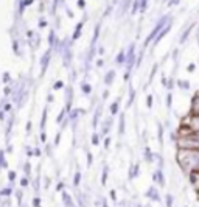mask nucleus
<instances>
[{
    "label": "nucleus",
    "mask_w": 199,
    "mask_h": 207,
    "mask_svg": "<svg viewBox=\"0 0 199 207\" xmlns=\"http://www.w3.org/2000/svg\"><path fill=\"white\" fill-rule=\"evenodd\" d=\"M145 196H146V198H148L149 201H152V203H162V196H160L159 187H157L156 184L149 185V188L146 190Z\"/></svg>",
    "instance_id": "1"
},
{
    "label": "nucleus",
    "mask_w": 199,
    "mask_h": 207,
    "mask_svg": "<svg viewBox=\"0 0 199 207\" xmlns=\"http://www.w3.org/2000/svg\"><path fill=\"white\" fill-rule=\"evenodd\" d=\"M152 182L157 185V187H165L167 185V181H165V174H163V170H160V168H157L156 171L152 173Z\"/></svg>",
    "instance_id": "2"
},
{
    "label": "nucleus",
    "mask_w": 199,
    "mask_h": 207,
    "mask_svg": "<svg viewBox=\"0 0 199 207\" xmlns=\"http://www.w3.org/2000/svg\"><path fill=\"white\" fill-rule=\"evenodd\" d=\"M139 176H140V163L137 162V163H134V165L131 167V170H129V181H132V179H135Z\"/></svg>",
    "instance_id": "3"
},
{
    "label": "nucleus",
    "mask_w": 199,
    "mask_h": 207,
    "mask_svg": "<svg viewBox=\"0 0 199 207\" xmlns=\"http://www.w3.org/2000/svg\"><path fill=\"white\" fill-rule=\"evenodd\" d=\"M50 56H52V50H47V52H45V54H44V56H42V59H41V65H42V75L45 73V70H47V67H48Z\"/></svg>",
    "instance_id": "4"
},
{
    "label": "nucleus",
    "mask_w": 199,
    "mask_h": 207,
    "mask_svg": "<svg viewBox=\"0 0 199 207\" xmlns=\"http://www.w3.org/2000/svg\"><path fill=\"white\" fill-rule=\"evenodd\" d=\"M157 156H154V153L151 151V148L149 146H145V160L148 163H154V160H156Z\"/></svg>",
    "instance_id": "5"
},
{
    "label": "nucleus",
    "mask_w": 199,
    "mask_h": 207,
    "mask_svg": "<svg viewBox=\"0 0 199 207\" xmlns=\"http://www.w3.org/2000/svg\"><path fill=\"white\" fill-rule=\"evenodd\" d=\"M72 185H73L75 188H78L79 185H81V171H79V170H76V171H75L73 179H72Z\"/></svg>",
    "instance_id": "6"
},
{
    "label": "nucleus",
    "mask_w": 199,
    "mask_h": 207,
    "mask_svg": "<svg viewBox=\"0 0 199 207\" xmlns=\"http://www.w3.org/2000/svg\"><path fill=\"white\" fill-rule=\"evenodd\" d=\"M114 78H115V70H109V72L106 73V76H104V83H106V86L112 84Z\"/></svg>",
    "instance_id": "7"
},
{
    "label": "nucleus",
    "mask_w": 199,
    "mask_h": 207,
    "mask_svg": "<svg viewBox=\"0 0 199 207\" xmlns=\"http://www.w3.org/2000/svg\"><path fill=\"white\" fill-rule=\"evenodd\" d=\"M107 176H109V167L104 165V168L101 170V185L107 184Z\"/></svg>",
    "instance_id": "8"
},
{
    "label": "nucleus",
    "mask_w": 199,
    "mask_h": 207,
    "mask_svg": "<svg viewBox=\"0 0 199 207\" xmlns=\"http://www.w3.org/2000/svg\"><path fill=\"white\" fill-rule=\"evenodd\" d=\"M14 196H16V199H17V204L22 207L24 204H22V201H24V188H17L14 192Z\"/></svg>",
    "instance_id": "9"
},
{
    "label": "nucleus",
    "mask_w": 199,
    "mask_h": 207,
    "mask_svg": "<svg viewBox=\"0 0 199 207\" xmlns=\"http://www.w3.org/2000/svg\"><path fill=\"white\" fill-rule=\"evenodd\" d=\"M31 163H30V160H25V163H24V176H26V178H31Z\"/></svg>",
    "instance_id": "10"
},
{
    "label": "nucleus",
    "mask_w": 199,
    "mask_h": 207,
    "mask_svg": "<svg viewBox=\"0 0 199 207\" xmlns=\"http://www.w3.org/2000/svg\"><path fill=\"white\" fill-rule=\"evenodd\" d=\"M13 193H14V188L13 187H5V188H2V192H0L2 198H9Z\"/></svg>",
    "instance_id": "11"
},
{
    "label": "nucleus",
    "mask_w": 199,
    "mask_h": 207,
    "mask_svg": "<svg viewBox=\"0 0 199 207\" xmlns=\"http://www.w3.org/2000/svg\"><path fill=\"white\" fill-rule=\"evenodd\" d=\"M30 178H26V176H24V178H20V181H19V185H20V188H26V187H30Z\"/></svg>",
    "instance_id": "12"
},
{
    "label": "nucleus",
    "mask_w": 199,
    "mask_h": 207,
    "mask_svg": "<svg viewBox=\"0 0 199 207\" xmlns=\"http://www.w3.org/2000/svg\"><path fill=\"white\" fill-rule=\"evenodd\" d=\"M16 179H17V173H16V170H8V181L11 184H14Z\"/></svg>",
    "instance_id": "13"
},
{
    "label": "nucleus",
    "mask_w": 199,
    "mask_h": 207,
    "mask_svg": "<svg viewBox=\"0 0 199 207\" xmlns=\"http://www.w3.org/2000/svg\"><path fill=\"white\" fill-rule=\"evenodd\" d=\"M165 203H167V207H173V203H174V196L171 193H167L165 195Z\"/></svg>",
    "instance_id": "14"
},
{
    "label": "nucleus",
    "mask_w": 199,
    "mask_h": 207,
    "mask_svg": "<svg viewBox=\"0 0 199 207\" xmlns=\"http://www.w3.org/2000/svg\"><path fill=\"white\" fill-rule=\"evenodd\" d=\"M125 133V114H121L120 115V128H118V134L123 135Z\"/></svg>",
    "instance_id": "15"
},
{
    "label": "nucleus",
    "mask_w": 199,
    "mask_h": 207,
    "mask_svg": "<svg viewBox=\"0 0 199 207\" xmlns=\"http://www.w3.org/2000/svg\"><path fill=\"white\" fill-rule=\"evenodd\" d=\"M168 30H170V25H167V27H165V28H163L162 31H160V33H159V36L156 37V44H157V42H159L160 39H162V37H163L165 34H167V33H168Z\"/></svg>",
    "instance_id": "16"
},
{
    "label": "nucleus",
    "mask_w": 199,
    "mask_h": 207,
    "mask_svg": "<svg viewBox=\"0 0 199 207\" xmlns=\"http://www.w3.org/2000/svg\"><path fill=\"white\" fill-rule=\"evenodd\" d=\"M157 128H159V137H157V139H159L160 146H162V145H163V126H162V125H159Z\"/></svg>",
    "instance_id": "17"
},
{
    "label": "nucleus",
    "mask_w": 199,
    "mask_h": 207,
    "mask_svg": "<svg viewBox=\"0 0 199 207\" xmlns=\"http://www.w3.org/2000/svg\"><path fill=\"white\" fill-rule=\"evenodd\" d=\"M118 103L120 101L117 100V101H114L112 105H110V114H112V115H115V114L118 112Z\"/></svg>",
    "instance_id": "18"
},
{
    "label": "nucleus",
    "mask_w": 199,
    "mask_h": 207,
    "mask_svg": "<svg viewBox=\"0 0 199 207\" xmlns=\"http://www.w3.org/2000/svg\"><path fill=\"white\" fill-rule=\"evenodd\" d=\"M31 204H33V207H42V204H41V196H34L33 198V201H31Z\"/></svg>",
    "instance_id": "19"
},
{
    "label": "nucleus",
    "mask_w": 199,
    "mask_h": 207,
    "mask_svg": "<svg viewBox=\"0 0 199 207\" xmlns=\"http://www.w3.org/2000/svg\"><path fill=\"white\" fill-rule=\"evenodd\" d=\"M81 28H82V24H78L76 25V30L73 33V39H78V37L81 36Z\"/></svg>",
    "instance_id": "20"
},
{
    "label": "nucleus",
    "mask_w": 199,
    "mask_h": 207,
    "mask_svg": "<svg viewBox=\"0 0 199 207\" xmlns=\"http://www.w3.org/2000/svg\"><path fill=\"white\" fill-rule=\"evenodd\" d=\"M100 139H101V135H98V133H93V135H92V143L95 145V146H98L100 145Z\"/></svg>",
    "instance_id": "21"
},
{
    "label": "nucleus",
    "mask_w": 199,
    "mask_h": 207,
    "mask_svg": "<svg viewBox=\"0 0 199 207\" xmlns=\"http://www.w3.org/2000/svg\"><path fill=\"white\" fill-rule=\"evenodd\" d=\"M81 89H82V92H84L86 95H90V92H92V87H90V84H82L81 86Z\"/></svg>",
    "instance_id": "22"
},
{
    "label": "nucleus",
    "mask_w": 199,
    "mask_h": 207,
    "mask_svg": "<svg viewBox=\"0 0 199 207\" xmlns=\"http://www.w3.org/2000/svg\"><path fill=\"white\" fill-rule=\"evenodd\" d=\"M178 86L180 87V89H187V90L190 89V83H188V81H178Z\"/></svg>",
    "instance_id": "23"
},
{
    "label": "nucleus",
    "mask_w": 199,
    "mask_h": 207,
    "mask_svg": "<svg viewBox=\"0 0 199 207\" xmlns=\"http://www.w3.org/2000/svg\"><path fill=\"white\" fill-rule=\"evenodd\" d=\"M64 188H65V182H64V181H59V182L56 184V192L62 193V192H64Z\"/></svg>",
    "instance_id": "24"
},
{
    "label": "nucleus",
    "mask_w": 199,
    "mask_h": 207,
    "mask_svg": "<svg viewBox=\"0 0 199 207\" xmlns=\"http://www.w3.org/2000/svg\"><path fill=\"white\" fill-rule=\"evenodd\" d=\"M86 156H87V167H92V163H93L92 153H90V151H86Z\"/></svg>",
    "instance_id": "25"
},
{
    "label": "nucleus",
    "mask_w": 199,
    "mask_h": 207,
    "mask_svg": "<svg viewBox=\"0 0 199 207\" xmlns=\"http://www.w3.org/2000/svg\"><path fill=\"white\" fill-rule=\"evenodd\" d=\"M109 198L112 199L115 204L118 203V199H117V193H115V190H109Z\"/></svg>",
    "instance_id": "26"
},
{
    "label": "nucleus",
    "mask_w": 199,
    "mask_h": 207,
    "mask_svg": "<svg viewBox=\"0 0 199 207\" xmlns=\"http://www.w3.org/2000/svg\"><path fill=\"white\" fill-rule=\"evenodd\" d=\"M50 185H52V179H50L48 176H45V178H44V188L48 190V188H50Z\"/></svg>",
    "instance_id": "27"
},
{
    "label": "nucleus",
    "mask_w": 199,
    "mask_h": 207,
    "mask_svg": "<svg viewBox=\"0 0 199 207\" xmlns=\"http://www.w3.org/2000/svg\"><path fill=\"white\" fill-rule=\"evenodd\" d=\"M156 72H157V64L152 67V70H151V75H149V80H148V83L151 84V81H152V78H154V75H156Z\"/></svg>",
    "instance_id": "28"
},
{
    "label": "nucleus",
    "mask_w": 199,
    "mask_h": 207,
    "mask_svg": "<svg viewBox=\"0 0 199 207\" xmlns=\"http://www.w3.org/2000/svg\"><path fill=\"white\" fill-rule=\"evenodd\" d=\"M45 120H47V109L44 111V114H42V122H41V129L44 131V126H45Z\"/></svg>",
    "instance_id": "29"
},
{
    "label": "nucleus",
    "mask_w": 199,
    "mask_h": 207,
    "mask_svg": "<svg viewBox=\"0 0 199 207\" xmlns=\"http://www.w3.org/2000/svg\"><path fill=\"white\" fill-rule=\"evenodd\" d=\"M2 167L6 170L8 168V162H6V159H5V151H2Z\"/></svg>",
    "instance_id": "30"
},
{
    "label": "nucleus",
    "mask_w": 199,
    "mask_h": 207,
    "mask_svg": "<svg viewBox=\"0 0 199 207\" xmlns=\"http://www.w3.org/2000/svg\"><path fill=\"white\" fill-rule=\"evenodd\" d=\"M62 87H64V83H62V81H56V84L53 86V89H54V90H59V89H62Z\"/></svg>",
    "instance_id": "31"
},
{
    "label": "nucleus",
    "mask_w": 199,
    "mask_h": 207,
    "mask_svg": "<svg viewBox=\"0 0 199 207\" xmlns=\"http://www.w3.org/2000/svg\"><path fill=\"white\" fill-rule=\"evenodd\" d=\"M146 106H148L149 109L152 107V95H148V97H146Z\"/></svg>",
    "instance_id": "32"
},
{
    "label": "nucleus",
    "mask_w": 199,
    "mask_h": 207,
    "mask_svg": "<svg viewBox=\"0 0 199 207\" xmlns=\"http://www.w3.org/2000/svg\"><path fill=\"white\" fill-rule=\"evenodd\" d=\"M65 112H67V111H61V112H59V115H58V120H56L58 123H61V122H62V118H64V115H65Z\"/></svg>",
    "instance_id": "33"
},
{
    "label": "nucleus",
    "mask_w": 199,
    "mask_h": 207,
    "mask_svg": "<svg viewBox=\"0 0 199 207\" xmlns=\"http://www.w3.org/2000/svg\"><path fill=\"white\" fill-rule=\"evenodd\" d=\"M109 146H110V137H106L104 139V148L109 150Z\"/></svg>",
    "instance_id": "34"
},
{
    "label": "nucleus",
    "mask_w": 199,
    "mask_h": 207,
    "mask_svg": "<svg viewBox=\"0 0 199 207\" xmlns=\"http://www.w3.org/2000/svg\"><path fill=\"white\" fill-rule=\"evenodd\" d=\"M171 100H173V95L168 94V97H167V105H168V107H171Z\"/></svg>",
    "instance_id": "35"
},
{
    "label": "nucleus",
    "mask_w": 199,
    "mask_h": 207,
    "mask_svg": "<svg viewBox=\"0 0 199 207\" xmlns=\"http://www.w3.org/2000/svg\"><path fill=\"white\" fill-rule=\"evenodd\" d=\"M41 154H42V151H41V148H34V156H36V157H39Z\"/></svg>",
    "instance_id": "36"
},
{
    "label": "nucleus",
    "mask_w": 199,
    "mask_h": 207,
    "mask_svg": "<svg viewBox=\"0 0 199 207\" xmlns=\"http://www.w3.org/2000/svg\"><path fill=\"white\" fill-rule=\"evenodd\" d=\"M101 207H109V206H107V201H106V198H101Z\"/></svg>",
    "instance_id": "37"
},
{
    "label": "nucleus",
    "mask_w": 199,
    "mask_h": 207,
    "mask_svg": "<svg viewBox=\"0 0 199 207\" xmlns=\"http://www.w3.org/2000/svg\"><path fill=\"white\" fill-rule=\"evenodd\" d=\"M195 69H196L195 64H190V65H188V72H195Z\"/></svg>",
    "instance_id": "38"
},
{
    "label": "nucleus",
    "mask_w": 199,
    "mask_h": 207,
    "mask_svg": "<svg viewBox=\"0 0 199 207\" xmlns=\"http://www.w3.org/2000/svg\"><path fill=\"white\" fill-rule=\"evenodd\" d=\"M103 64H104V61H103V59H98V61H97V65H98V67H101Z\"/></svg>",
    "instance_id": "39"
},
{
    "label": "nucleus",
    "mask_w": 199,
    "mask_h": 207,
    "mask_svg": "<svg viewBox=\"0 0 199 207\" xmlns=\"http://www.w3.org/2000/svg\"><path fill=\"white\" fill-rule=\"evenodd\" d=\"M53 100H54V97H53V95H48V97H47V101H50V103H52Z\"/></svg>",
    "instance_id": "40"
},
{
    "label": "nucleus",
    "mask_w": 199,
    "mask_h": 207,
    "mask_svg": "<svg viewBox=\"0 0 199 207\" xmlns=\"http://www.w3.org/2000/svg\"><path fill=\"white\" fill-rule=\"evenodd\" d=\"M98 53H100V54H103V53H104V48H103V47H100V48H98Z\"/></svg>",
    "instance_id": "41"
}]
</instances>
